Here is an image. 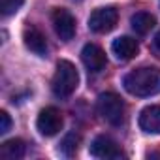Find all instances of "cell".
Returning a JSON list of instances; mask_svg holds the SVG:
<instances>
[{"label":"cell","instance_id":"cell-11","mask_svg":"<svg viewBox=\"0 0 160 160\" xmlns=\"http://www.w3.org/2000/svg\"><path fill=\"white\" fill-rule=\"evenodd\" d=\"M138 122L145 134H160V106H147L139 113Z\"/></svg>","mask_w":160,"mask_h":160},{"label":"cell","instance_id":"cell-14","mask_svg":"<svg viewBox=\"0 0 160 160\" xmlns=\"http://www.w3.org/2000/svg\"><path fill=\"white\" fill-rule=\"evenodd\" d=\"M77 143H79V136L77 134H68L60 143V152L64 156H73L75 151H77Z\"/></svg>","mask_w":160,"mask_h":160},{"label":"cell","instance_id":"cell-13","mask_svg":"<svg viewBox=\"0 0 160 160\" xmlns=\"http://www.w3.org/2000/svg\"><path fill=\"white\" fill-rule=\"evenodd\" d=\"M130 25H132V30H134L136 34L143 36V34H147V32L156 25V21H154V17H152L151 13H147V12H138V13H134V15L130 17Z\"/></svg>","mask_w":160,"mask_h":160},{"label":"cell","instance_id":"cell-12","mask_svg":"<svg viewBox=\"0 0 160 160\" xmlns=\"http://www.w3.org/2000/svg\"><path fill=\"white\" fill-rule=\"evenodd\" d=\"M25 152H27V143L21 138L8 139L0 145V156L4 160H19L25 156Z\"/></svg>","mask_w":160,"mask_h":160},{"label":"cell","instance_id":"cell-8","mask_svg":"<svg viewBox=\"0 0 160 160\" xmlns=\"http://www.w3.org/2000/svg\"><path fill=\"white\" fill-rule=\"evenodd\" d=\"M23 42H25L27 49L32 51L34 55L45 57L47 51H49L47 38H45V34H43L36 25H27V27H25V30H23Z\"/></svg>","mask_w":160,"mask_h":160},{"label":"cell","instance_id":"cell-9","mask_svg":"<svg viewBox=\"0 0 160 160\" xmlns=\"http://www.w3.org/2000/svg\"><path fill=\"white\" fill-rule=\"evenodd\" d=\"M81 60L85 64V68L92 73H98L106 68L108 64V58H106V53L102 47H98L96 43H87L83 49H81Z\"/></svg>","mask_w":160,"mask_h":160},{"label":"cell","instance_id":"cell-5","mask_svg":"<svg viewBox=\"0 0 160 160\" xmlns=\"http://www.w3.org/2000/svg\"><path fill=\"white\" fill-rule=\"evenodd\" d=\"M91 154L94 158H102V160H117V158H126V152L121 149V145L111 139L109 136H98L94 138V141L91 143Z\"/></svg>","mask_w":160,"mask_h":160},{"label":"cell","instance_id":"cell-4","mask_svg":"<svg viewBox=\"0 0 160 160\" xmlns=\"http://www.w3.org/2000/svg\"><path fill=\"white\" fill-rule=\"evenodd\" d=\"M117 21H119V12L113 6L98 8L89 17V28L96 34H108L117 27Z\"/></svg>","mask_w":160,"mask_h":160},{"label":"cell","instance_id":"cell-1","mask_svg":"<svg viewBox=\"0 0 160 160\" xmlns=\"http://www.w3.org/2000/svg\"><path fill=\"white\" fill-rule=\"evenodd\" d=\"M128 94L138 98L154 96L160 92V68L154 66H141L124 75L122 81Z\"/></svg>","mask_w":160,"mask_h":160},{"label":"cell","instance_id":"cell-17","mask_svg":"<svg viewBox=\"0 0 160 160\" xmlns=\"http://www.w3.org/2000/svg\"><path fill=\"white\" fill-rule=\"evenodd\" d=\"M152 47H154V51L160 55V32H156V36H154V40H152Z\"/></svg>","mask_w":160,"mask_h":160},{"label":"cell","instance_id":"cell-6","mask_svg":"<svg viewBox=\"0 0 160 160\" xmlns=\"http://www.w3.org/2000/svg\"><path fill=\"white\" fill-rule=\"evenodd\" d=\"M62 124H64V117L57 108H43L36 119V128L40 130L42 136L47 138L57 136L62 130Z\"/></svg>","mask_w":160,"mask_h":160},{"label":"cell","instance_id":"cell-16","mask_svg":"<svg viewBox=\"0 0 160 160\" xmlns=\"http://www.w3.org/2000/svg\"><path fill=\"white\" fill-rule=\"evenodd\" d=\"M12 128V119L8 111H0V134H6Z\"/></svg>","mask_w":160,"mask_h":160},{"label":"cell","instance_id":"cell-10","mask_svg":"<svg viewBox=\"0 0 160 160\" xmlns=\"http://www.w3.org/2000/svg\"><path fill=\"white\" fill-rule=\"evenodd\" d=\"M111 51H113V55H115L119 60H130V58H134V57L138 55L139 45H138V42H136L134 38H130V36H121V38L113 40Z\"/></svg>","mask_w":160,"mask_h":160},{"label":"cell","instance_id":"cell-18","mask_svg":"<svg viewBox=\"0 0 160 160\" xmlns=\"http://www.w3.org/2000/svg\"><path fill=\"white\" fill-rule=\"evenodd\" d=\"M149 158H160V151H154V152H149Z\"/></svg>","mask_w":160,"mask_h":160},{"label":"cell","instance_id":"cell-2","mask_svg":"<svg viewBox=\"0 0 160 160\" xmlns=\"http://www.w3.org/2000/svg\"><path fill=\"white\" fill-rule=\"evenodd\" d=\"M79 83V73L75 70V66L70 60H60L57 64V72L53 75V81H51V91L57 98L66 100L70 98Z\"/></svg>","mask_w":160,"mask_h":160},{"label":"cell","instance_id":"cell-15","mask_svg":"<svg viewBox=\"0 0 160 160\" xmlns=\"http://www.w3.org/2000/svg\"><path fill=\"white\" fill-rule=\"evenodd\" d=\"M25 4V0H0V12L4 17H10L19 12V8Z\"/></svg>","mask_w":160,"mask_h":160},{"label":"cell","instance_id":"cell-7","mask_svg":"<svg viewBox=\"0 0 160 160\" xmlns=\"http://www.w3.org/2000/svg\"><path fill=\"white\" fill-rule=\"evenodd\" d=\"M51 21H53V28H55L57 36L62 42H70L75 36V17L68 10H64V8L53 10Z\"/></svg>","mask_w":160,"mask_h":160},{"label":"cell","instance_id":"cell-3","mask_svg":"<svg viewBox=\"0 0 160 160\" xmlns=\"http://www.w3.org/2000/svg\"><path fill=\"white\" fill-rule=\"evenodd\" d=\"M96 111L111 126H121L126 121V104L115 92H102L96 100Z\"/></svg>","mask_w":160,"mask_h":160}]
</instances>
